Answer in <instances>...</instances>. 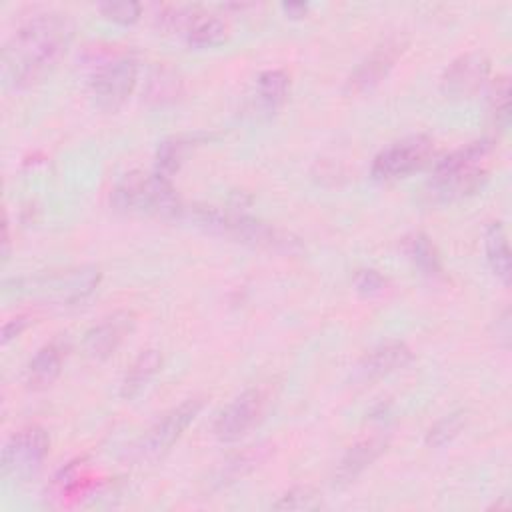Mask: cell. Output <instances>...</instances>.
Masks as SVG:
<instances>
[{"instance_id": "ac0fdd59", "label": "cell", "mask_w": 512, "mask_h": 512, "mask_svg": "<svg viewBox=\"0 0 512 512\" xmlns=\"http://www.w3.org/2000/svg\"><path fill=\"white\" fill-rule=\"evenodd\" d=\"M160 366H162V354L158 350L140 352L124 374L122 396L134 398L154 378V374L160 370Z\"/></svg>"}, {"instance_id": "9c48e42d", "label": "cell", "mask_w": 512, "mask_h": 512, "mask_svg": "<svg viewBox=\"0 0 512 512\" xmlns=\"http://www.w3.org/2000/svg\"><path fill=\"white\" fill-rule=\"evenodd\" d=\"M202 404H204L202 398H188L182 404L168 410L162 418H158L142 438V444L138 448L140 456L156 458L164 454L182 436V432L194 422V418L202 410Z\"/></svg>"}, {"instance_id": "8992f818", "label": "cell", "mask_w": 512, "mask_h": 512, "mask_svg": "<svg viewBox=\"0 0 512 512\" xmlns=\"http://www.w3.org/2000/svg\"><path fill=\"white\" fill-rule=\"evenodd\" d=\"M48 448H50V440L44 428L40 426L20 428L6 440L2 448V460H0L2 476L26 478L34 474L42 466L44 458L48 456Z\"/></svg>"}, {"instance_id": "f546056e", "label": "cell", "mask_w": 512, "mask_h": 512, "mask_svg": "<svg viewBox=\"0 0 512 512\" xmlns=\"http://www.w3.org/2000/svg\"><path fill=\"white\" fill-rule=\"evenodd\" d=\"M282 8H284V12H286L288 16L300 18V16L306 14L308 4H304V2H286V4H282Z\"/></svg>"}, {"instance_id": "603a6c76", "label": "cell", "mask_w": 512, "mask_h": 512, "mask_svg": "<svg viewBox=\"0 0 512 512\" xmlns=\"http://www.w3.org/2000/svg\"><path fill=\"white\" fill-rule=\"evenodd\" d=\"M490 112L498 128H508L510 124V82L506 76L498 78L490 92Z\"/></svg>"}, {"instance_id": "ba28073f", "label": "cell", "mask_w": 512, "mask_h": 512, "mask_svg": "<svg viewBox=\"0 0 512 512\" xmlns=\"http://www.w3.org/2000/svg\"><path fill=\"white\" fill-rule=\"evenodd\" d=\"M98 280H100L98 268L80 266V268L64 270L58 274L38 276L30 282V288L58 304H74L90 296L96 290Z\"/></svg>"}, {"instance_id": "4dcf8cb0", "label": "cell", "mask_w": 512, "mask_h": 512, "mask_svg": "<svg viewBox=\"0 0 512 512\" xmlns=\"http://www.w3.org/2000/svg\"><path fill=\"white\" fill-rule=\"evenodd\" d=\"M10 254V234H8V218H4L2 224V258L6 260Z\"/></svg>"}, {"instance_id": "7a4b0ae2", "label": "cell", "mask_w": 512, "mask_h": 512, "mask_svg": "<svg viewBox=\"0 0 512 512\" xmlns=\"http://www.w3.org/2000/svg\"><path fill=\"white\" fill-rule=\"evenodd\" d=\"M490 152L492 142L482 138L446 154L434 166L430 194L440 200H452L478 190L488 178L484 162Z\"/></svg>"}, {"instance_id": "e0dca14e", "label": "cell", "mask_w": 512, "mask_h": 512, "mask_svg": "<svg viewBox=\"0 0 512 512\" xmlns=\"http://www.w3.org/2000/svg\"><path fill=\"white\" fill-rule=\"evenodd\" d=\"M484 248H486V260L506 286L510 284L512 264H510V248H508V236L500 222H492L484 232Z\"/></svg>"}, {"instance_id": "5b68a950", "label": "cell", "mask_w": 512, "mask_h": 512, "mask_svg": "<svg viewBox=\"0 0 512 512\" xmlns=\"http://www.w3.org/2000/svg\"><path fill=\"white\" fill-rule=\"evenodd\" d=\"M434 152L430 136L414 134L392 142L380 150L372 162V176L376 180H396L420 170Z\"/></svg>"}, {"instance_id": "2e32d148", "label": "cell", "mask_w": 512, "mask_h": 512, "mask_svg": "<svg viewBox=\"0 0 512 512\" xmlns=\"http://www.w3.org/2000/svg\"><path fill=\"white\" fill-rule=\"evenodd\" d=\"M66 350H68V346L62 340H52V342L44 344L28 362V368H26L28 386L30 388L50 386L62 372Z\"/></svg>"}, {"instance_id": "3957f363", "label": "cell", "mask_w": 512, "mask_h": 512, "mask_svg": "<svg viewBox=\"0 0 512 512\" xmlns=\"http://www.w3.org/2000/svg\"><path fill=\"white\" fill-rule=\"evenodd\" d=\"M112 204L126 212H146L176 216L180 212L178 198L166 176L130 172L126 174L112 192Z\"/></svg>"}, {"instance_id": "44dd1931", "label": "cell", "mask_w": 512, "mask_h": 512, "mask_svg": "<svg viewBox=\"0 0 512 512\" xmlns=\"http://www.w3.org/2000/svg\"><path fill=\"white\" fill-rule=\"evenodd\" d=\"M406 252L412 258V262L428 276H438L442 272V264H440V256L432 244V240L422 234L416 232L412 236L406 238Z\"/></svg>"}, {"instance_id": "8fae6325", "label": "cell", "mask_w": 512, "mask_h": 512, "mask_svg": "<svg viewBox=\"0 0 512 512\" xmlns=\"http://www.w3.org/2000/svg\"><path fill=\"white\" fill-rule=\"evenodd\" d=\"M490 74V60L480 52H466L454 58L440 78V88L450 98L474 96Z\"/></svg>"}, {"instance_id": "7c38bea8", "label": "cell", "mask_w": 512, "mask_h": 512, "mask_svg": "<svg viewBox=\"0 0 512 512\" xmlns=\"http://www.w3.org/2000/svg\"><path fill=\"white\" fill-rule=\"evenodd\" d=\"M136 316L128 310H116L96 322L84 334V352L94 360H104L112 356L118 346L132 334Z\"/></svg>"}, {"instance_id": "6da1fadb", "label": "cell", "mask_w": 512, "mask_h": 512, "mask_svg": "<svg viewBox=\"0 0 512 512\" xmlns=\"http://www.w3.org/2000/svg\"><path fill=\"white\" fill-rule=\"evenodd\" d=\"M72 40V22L60 12H40L18 26L2 48V76L12 88L38 82Z\"/></svg>"}, {"instance_id": "5bb4252c", "label": "cell", "mask_w": 512, "mask_h": 512, "mask_svg": "<svg viewBox=\"0 0 512 512\" xmlns=\"http://www.w3.org/2000/svg\"><path fill=\"white\" fill-rule=\"evenodd\" d=\"M410 360H412V350L404 342L400 340L382 342L362 358V362L358 364V376L362 380L382 378L386 374H392L404 368Z\"/></svg>"}, {"instance_id": "30bf717a", "label": "cell", "mask_w": 512, "mask_h": 512, "mask_svg": "<svg viewBox=\"0 0 512 512\" xmlns=\"http://www.w3.org/2000/svg\"><path fill=\"white\" fill-rule=\"evenodd\" d=\"M264 394L258 388H248L228 402L214 420L216 438L230 442L244 436L262 416Z\"/></svg>"}, {"instance_id": "484cf974", "label": "cell", "mask_w": 512, "mask_h": 512, "mask_svg": "<svg viewBox=\"0 0 512 512\" xmlns=\"http://www.w3.org/2000/svg\"><path fill=\"white\" fill-rule=\"evenodd\" d=\"M184 154V142L182 140H168L158 148V156H156V172L160 176L170 178V174L174 170H178L180 160Z\"/></svg>"}, {"instance_id": "4fadbf2b", "label": "cell", "mask_w": 512, "mask_h": 512, "mask_svg": "<svg viewBox=\"0 0 512 512\" xmlns=\"http://www.w3.org/2000/svg\"><path fill=\"white\" fill-rule=\"evenodd\" d=\"M404 42L400 38H388L382 44H378L348 76L346 80V92H364L376 86L386 74L394 68L396 60L404 52Z\"/></svg>"}, {"instance_id": "277c9868", "label": "cell", "mask_w": 512, "mask_h": 512, "mask_svg": "<svg viewBox=\"0 0 512 512\" xmlns=\"http://www.w3.org/2000/svg\"><path fill=\"white\" fill-rule=\"evenodd\" d=\"M192 220L198 226H204L210 232L234 238L238 242L250 246H264V248H290L292 240L280 234L272 226L252 216L234 210H218V208H196L190 212Z\"/></svg>"}, {"instance_id": "9a60e30c", "label": "cell", "mask_w": 512, "mask_h": 512, "mask_svg": "<svg viewBox=\"0 0 512 512\" xmlns=\"http://www.w3.org/2000/svg\"><path fill=\"white\" fill-rule=\"evenodd\" d=\"M388 446V440L382 436H370L346 450V454L340 458L336 472H334V484L344 486L350 484L354 478H358L372 462H376Z\"/></svg>"}, {"instance_id": "7402d4cb", "label": "cell", "mask_w": 512, "mask_h": 512, "mask_svg": "<svg viewBox=\"0 0 512 512\" xmlns=\"http://www.w3.org/2000/svg\"><path fill=\"white\" fill-rule=\"evenodd\" d=\"M180 92H182V82L172 70L158 68L156 72L150 74L148 96H146L148 100H152L156 104H164V102L176 100Z\"/></svg>"}, {"instance_id": "83f0119b", "label": "cell", "mask_w": 512, "mask_h": 512, "mask_svg": "<svg viewBox=\"0 0 512 512\" xmlns=\"http://www.w3.org/2000/svg\"><path fill=\"white\" fill-rule=\"evenodd\" d=\"M354 286L360 294H378L384 286H386V280L376 272V270H358L356 276H354Z\"/></svg>"}, {"instance_id": "d6986e66", "label": "cell", "mask_w": 512, "mask_h": 512, "mask_svg": "<svg viewBox=\"0 0 512 512\" xmlns=\"http://www.w3.org/2000/svg\"><path fill=\"white\" fill-rule=\"evenodd\" d=\"M186 42L194 48H210V46H218L226 40L228 36V24L214 16V14H206L200 12L194 22L190 24V28L186 30Z\"/></svg>"}, {"instance_id": "ffe728a7", "label": "cell", "mask_w": 512, "mask_h": 512, "mask_svg": "<svg viewBox=\"0 0 512 512\" xmlns=\"http://www.w3.org/2000/svg\"><path fill=\"white\" fill-rule=\"evenodd\" d=\"M290 78L284 70H264L256 78V102L262 110L274 112L286 98Z\"/></svg>"}, {"instance_id": "cb8c5ba5", "label": "cell", "mask_w": 512, "mask_h": 512, "mask_svg": "<svg viewBox=\"0 0 512 512\" xmlns=\"http://www.w3.org/2000/svg\"><path fill=\"white\" fill-rule=\"evenodd\" d=\"M320 506V496L308 486L292 488L272 504L276 510H316Z\"/></svg>"}, {"instance_id": "d4e9b609", "label": "cell", "mask_w": 512, "mask_h": 512, "mask_svg": "<svg viewBox=\"0 0 512 512\" xmlns=\"http://www.w3.org/2000/svg\"><path fill=\"white\" fill-rule=\"evenodd\" d=\"M464 426V416L462 412H454L450 416H444L442 420H438L426 434V442L430 446H442L446 442H450Z\"/></svg>"}, {"instance_id": "f1b7e54d", "label": "cell", "mask_w": 512, "mask_h": 512, "mask_svg": "<svg viewBox=\"0 0 512 512\" xmlns=\"http://www.w3.org/2000/svg\"><path fill=\"white\" fill-rule=\"evenodd\" d=\"M28 316H16V318H12V320H8L4 326H2V342L6 344L8 340H12L14 336H18L26 326H28Z\"/></svg>"}, {"instance_id": "4316f807", "label": "cell", "mask_w": 512, "mask_h": 512, "mask_svg": "<svg viewBox=\"0 0 512 512\" xmlns=\"http://www.w3.org/2000/svg\"><path fill=\"white\" fill-rule=\"evenodd\" d=\"M98 10L108 20H114L118 24H132L138 20L142 6L138 2L124 0V2H102V4H98Z\"/></svg>"}, {"instance_id": "52a82bcc", "label": "cell", "mask_w": 512, "mask_h": 512, "mask_svg": "<svg viewBox=\"0 0 512 512\" xmlns=\"http://www.w3.org/2000/svg\"><path fill=\"white\" fill-rule=\"evenodd\" d=\"M138 78V62L130 54H120L106 60L92 76L90 88L96 104L114 110L132 94Z\"/></svg>"}]
</instances>
